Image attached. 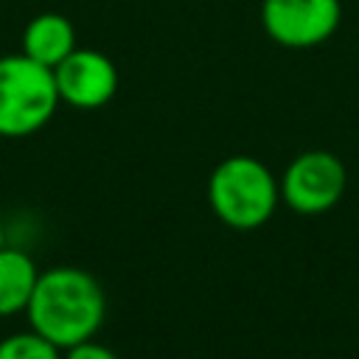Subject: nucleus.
I'll use <instances>...</instances> for the list:
<instances>
[{
    "mask_svg": "<svg viewBox=\"0 0 359 359\" xmlns=\"http://www.w3.org/2000/svg\"><path fill=\"white\" fill-rule=\"evenodd\" d=\"M208 202L227 227L258 230L272 219L280 202V185L258 157L233 154L210 171Z\"/></svg>",
    "mask_w": 359,
    "mask_h": 359,
    "instance_id": "2",
    "label": "nucleus"
},
{
    "mask_svg": "<svg viewBox=\"0 0 359 359\" xmlns=\"http://www.w3.org/2000/svg\"><path fill=\"white\" fill-rule=\"evenodd\" d=\"M62 359H118V353H115V351H109V348H107V345H101V342L84 339V342H79V345L67 348V353H65Z\"/></svg>",
    "mask_w": 359,
    "mask_h": 359,
    "instance_id": "10",
    "label": "nucleus"
},
{
    "mask_svg": "<svg viewBox=\"0 0 359 359\" xmlns=\"http://www.w3.org/2000/svg\"><path fill=\"white\" fill-rule=\"evenodd\" d=\"M278 185H280V202L286 208L303 216H320L342 199L348 174L337 154L325 149H311L297 154L286 165Z\"/></svg>",
    "mask_w": 359,
    "mask_h": 359,
    "instance_id": "4",
    "label": "nucleus"
},
{
    "mask_svg": "<svg viewBox=\"0 0 359 359\" xmlns=\"http://www.w3.org/2000/svg\"><path fill=\"white\" fill-rule=\"evenodd\" d=\"M39 269L34 258L14 247H0V317L28 309Z\"/></svg>",
    "mask_w": 359,
    "mask_h": 359,
    "instance_id": "8",
    "label": "nucleus"
},
{
    "mask_svg": "<svg viewBox=\"0 0 359 359\" xmlns=\"http://www.w3.org/2000/svg\"><path fill=\"white\" fill-rule=\"evenodd\" d=\"M0 247H6V233H3V219H0Z\"/></svg>",
    "mask_w": 359,
    "mask_h": 359,
    "instance_id": "11",
    "label": "nucleus"
},
{
    "mask_svg": "<svg viewBox=\"0 0 359 359\" xmlns=\"http://www.w3.org/2000/svg\"><path fill=\"white\" fill-rule=\"evenodd\" d=\"M25 314L36 334L67 351L95 337L107 314V297L87 269L53 266L39 272Z\"/></svg>",
    "mask_w": 359,
    "mask_h": 359,
    "instance_id": "1",
    "label": "nucleus"
},
{
    "mask_svg": "<svg viewBox=\"0 0 359 359\" xmlns=\"http://www.w3.org/2000/svg\"><path fill=\"white\" fill-rule=\"evenodd\" d=\"M59 101L76 109H98L112 101L118 90V70L109 56L93 48H76L53 67Z\"/></svg>",
    "mask_w": 359,
    "mask_h": 359,
    "instance_id": "6",
    "label": "nucleus"
},
{
    "mask_svg": "<svg viewBox=\"0 0 359 359\" xmlns=\"http://www.w3.org/2000/svg\"><path fill=\"white\" fill-rule=\"evenodd\" d=\"M59 107L53 70L25 53L0 56V137L39 132Z\"/></svg>",
    "mask_w": 359,
    "mask_h": 359,
    "instance_id": "3",
    "label": "nucleus"
},
{
    "mask_svg": "<svg viewBox=\"0 0 359 359\" xmlns=\"http://www.w3.org/2000/svg\"><path fill=\"white\" fill-rule=\"evenodd\" d=\"M342 20L339 0H264L261 25L283 48H314L331 39Z\"/></svg>",
    "mask_w": 359,
    "mask_h": 359,
    "instance_id": "5",
    "label": "nucleus"
},
{
    "mask_svg": "<svg viewBox=\"0 0 359 359\" xmlns=\"http://www.w3.org/2000/svg\"><path fill=\"white\" fill-rule=\"evenodd\" d=\"M76 50V31L73 22L56 11L36 14L22 31V53L45 67H56Z\"/></svg>",
    "mask_w": 359,
    "mask_h": 359,
    "instance_id": "7",
    "label": "nucleus"
},
{
    "mask_svg": "<svg viewBox=\"0 0 359 359\" xmlns=\"http://www.w3.org/2000/svg\"><path fill=\"white\" fill-rule=\"evenodd\" d=\"M59 351L62 348H56L34 328L0 339V359H62Z\"/></svg>",
    "mask_w": 359,
    "mask_h": 359,
    "instance_id": "9",
    "label": "nucleus"
}]
</instances>
